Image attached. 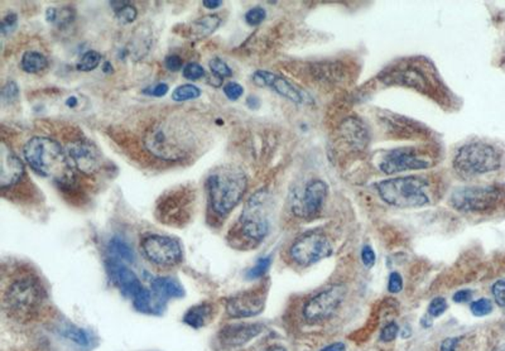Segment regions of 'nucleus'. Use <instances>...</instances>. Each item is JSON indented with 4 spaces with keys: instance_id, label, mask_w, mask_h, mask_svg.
Here are the masks:
<instances>
[{
    "instance_id": "39448f33",
    "label": "nucleus",
    "mask_w": 505,
    "mask_h": 351,
    "mask_svg": "<svg viewBox=\"0 0 505 351\" xmlns=\"http://www.w3.org/2000/svg\"><path fill=\"white\" fill-rule=\"evenodd\" d=\"M454 169L465 178L498 172L503 166V155L486 142H471L460 148L452 161Z\"/></svg>"
},
{
    "instance_id": "a211bd4d",
    "label": "nucleus",
    "mask_w": 505,
    "mask_h": 351,
    "mask_svg": "<svg viewBox=\"0 0 505 351\" xmlns=\"http://www.w3.org/2000/svg\"><path fill=\"white\" fill-rule=\"evenodd\" d=\"M24 164L19 157L14 153L7 143L1 142L0 146V186L6 191L19 182L24 176Z\"/></svg>"
},
{
    "instance_id": "dca6fc26",
    "label": "nucleus",
    "mask_w": 505,
    "mask_h": 351,
    "mask_svg": "<svg viewBox=\"0 0 505 351\" xmlns=\"http://www.w3.org/2000/svg\"><path fill=\"white\" fill-rule=\"evenodd\" d=\"M67 155L74 169L85 175H94L101 169V158L97 148L86 141L69 143Z\"/></svg>"
},
{
    "instance_id": "09e8293b",
    "label": "nucleus",
    "mask_w": 505,
    "mask_h": 351,
    "mask_svg": "<svg viewBox=\"0 0 505 351\" xmlns=\"http://www.w3.org/2000/svg\"><path fill=\"white\" fill-rule=\"evenodd\" d=\"M457 344H458V339L456 337H450L443 340L440 351H456Z\"/></svg>"
},
{
    "instance_id": "ddd939ff",
    "label": "nucleus",
    "mask_w": 505,
    "mask_h": 351,
    "mask_svg": "<svg viewBox=\"0 0 505 351\" xmlns=\"http://www.w3.org/2000/svg\"><path fill=\"white\" fill-rule=\"evenodd\" d=\"M346 296V287L336 284L312 297L304 307V316L310 323L324 321L333 316Z\"/></svg>"
},
{
    "instance_id": "4be33fe9",
    "label": "nucleus",
    "mask_w": 505,
    "mask_h": 351,
    "mask_svg": "<svg viewBox=\"0 0 505 351\" xmlns=\"http://www.w3.org/2000/svg\"><path fill=\"white\" fill-rule=\"evenodd\" d=\"M152 292L158 298H180L185 295L183 287L169 277H158L152 281Z\"/></svg>"
},
{
    "instance_id": "f03ea898",
    "label": "nucleus",
    "mask_w": 505,
    "mask_h": 351,
    "mask_svg": "<svg viewBox=\"0 0 505 351\" xmlns=\"http://www.w3.org/2000/svg\"><path fill=\"white\" fill-rule=\"evenodd\" d=\"M248 187L247 176L234 166L215 169L208 178V192L213 210L226 216L242 201Z\"/></svg>"
},
{
    "instance_id": "423d86ee",
    "label": "nucleus",
    "mask_w": 505,
    "mask_h": 351,
    "mask_svg": "<svg viewBox=\"0 0 505 351\" xmlns=\"http://www.w3.org/2000/svg\"><path fill=\"white\" fill-rule=\"evenodd\" d=\"M450 204L465 214H490L505 205L503 185L460 187L451 194Z\"/></svg>"
},
{
    "instance_id": "c85d7f7f",
    "label": "nucleus",
    "mask_w": 505,
    "mask_h": 351,
    "mask_svg": "<svg viewBox=\"0 0 505 351\" xmlns=\"http://www.w3.org/2000/svg\"><path fill=\"white\" fill-rule=\"evenodd\" d=\"M100 62H101V55L97 51L90 49V51L85 52L83 57L80 58V61L77 62V70L90 72V71L95 70Z\"/></svg>"
},
{
    "instance_id": "ea45409f",
    "label": "nucleus",
    "mask_w": 505,
    "mask_h": 351,
    "mask_svg": "<svg viewBox=\"0 0 505 351\" xmlns=\"http://www.w3.org/2000/svg\"><path fill=\"white\" fill-rule=\"evenodd\" d=\"M492 293L494 296L495 302L498 303L500 307L505 306V280H499L492 284Z\"/></svg>"
},
{
    "instance_id": "7ed1b4c3",
    "label": "nucleus",
    "mask_w": 505,
    "mask_h": 351,
    "mask_svg": "<svg viewBox=\"0 0 505 351\" xmlns=\"http://www.w3.org/2000/svg\"><path fill=\"white\" fill-rule=\"evenodd\" d=\"M146 147L163 161H181L192 151V134L182 123L165 120L147 132Z\"/></svg>"
},
{
    "instance_id": "c9c22d12",
    "label": "nucleus",
    "mask_w": 505,
    "mask_h": 351,
    "mask_svg": "<svg viewBox=\"0 0 505 351\" xmlns=\"http://www.w3.org/2000/svg\"><path fill=\"white\" fill-rule=\"evenodd\" d=\"M137 15H138L137 8L132 6L131 3H128L126 6H124V7L122 8L120 10L117 12V19H118L122 24H129V23H132V22L135 21Z\"/></svg>"
},
{
    "instance_id": "b1692460",
    "label": "nucleus",
    "mask_w": 505,
    "mask_h": 351,
    "mask_svg": "<svg viewBox=\"0 0 505 351\" xmlns=\"http://www.w3.org/2000/svg\"><path fill=\"white\" fill-rule=\"evenodd\" d=\"M222 19L216 15H205L199 18L191 24V32L196 38H205L208 35H213L216 29L220 27Z\"/></svg>"
},
{
    "instance_id": "aec40b11",
    "label": "nucleus",
    "mask_w": 505,
    "mask_h": 351,
    "mask_svg": "<svg viewBox=\"0 0 505 351\" xmlns=\"http://www.w3.org/2000/svg\"><path fill=\"white\" fill-rule=\"evenodd\" d=\"M381 81L387 85H401L407 87H413L415 90L427 92L429 84L427 78L421 71L415 69H401V70L388 71L383 74Z\"/></svg>"
},
{
    "instance_id": "49530a36",
    "label": "nucleus",
    "mask_w": 505,
    "mask_h": 351,
    "mask_svg": "<svg viewBox=\"0 0 505 351\" xmlns=\"http://www.w3.org/2000/svg\"><path fill=\"white\" fill-rule=\"evenodd\" d=\"M165 65H166L167 70L172 71V72L183 70L182 69L183 60L180 56H177V55H171V56L167 57Z\"/></svg>"
},
{
    "instance_id": "412c9836",
    "label": "nucleus",
    "mask_w": 505,
    "mask_h": 351,
    "mask_svg": "<svg viewBox=\"0 0 505 351\" xmlns=\"http://www.w3.org/2000/svg\"><path fill=\"white\" fill-rule=\"evenodd\" d=\"M341 132L344 134L346 141L350 144H353L354 147L364 148L369 141V135H367V129L364 127V124L359 119H346L341 127Z\"/></svg>"
},
{
    "instance_id": "79ce46f5",
    "label": "nucleus",
    "mask_w": 505,
    "mask_h": 351,
    "mask_svg": "<svg viewBox=\"0 0 505 351\" xmlns=\"http://www.w3.org/2000/svg\"><path fill=\"white\" fill-rule=\"evenodd\" d=\"M401 289H403V278L401 273L392 272L388 278V291L390 293H399Z\"/></svg>"
},
{
    "instance_id": "cd10ccee",
    "label": "nucleus",
    "mask_w": 505,
    "mask_h": 351,
    "mask_svg": "<svg viewBox=\"0 0 505 351\" xmlns=\"http://www.w3.org/2000/svg\"><path fill=\"white\" fill-rule=\"evenodd\" d=\"M201 96L200 87L196 85L185 84L176 87L172 92V100L176 103H183L190 100H196Z\"/></svg>"
},
{
    "instance_id": "4468645a",
    "label": "nucleus",
    "mask_w": 505,
    "mask_h": 351,
    "mask_svg": "<svg viewBox=\"0 0 505 351\" xmlns=\"http://www.w3.org/2000/svg\"><path fill=\"white\" fill-rule=\"evenodd\" d=\"M327 191V183L322 180H312L307 183L304 194L292 203V212L298 218L316 216L325 204Z\"/></svg>"
},
{
    "instance_id": "f704fd0d",
    "label": "nucleus",
    "mask_w": 505,
    "mask_h": 351,
    "mask_svg": "<svg viewBox=\"0 0 505 351\" xmlns=\"http://www.w3.org/2000/svg\"><path fill=\"white\" fill-rule=\"evenodd\" d=\"M265 17H267V12H265L264 8H251L245 15V22L251 27H256V26H259L260 23H263Z\"/></svg>"
},
{
    "instance_id": "603ef678",
    "label": "nucleus",
    "mask_w": 505,
    "mask_h": 351,
    "mask_svg": "<svg viewBox=\"0 0 505 351\" xmlns=\"http://www.w3.org/2000/svg\"><path fill=\"white\" fill-rule=\"evenodd\" d=\"M265 351H287V349L283 348L282 345H272V346H270V348H268V349Z\"/></svg>"
},
{
    "instance_id": "bb28decb",
    "label": "nucleus",
    "mask_w": 505,
    "mask_h": 351,
    "mask_svg": "<svg viewBox=\"0 0 505 351\" xmlns=\"http://www.w3.org/2000/svg\"><path fill=\"white\" fill-rule=\"evenodd\" d=\"M61 334L69 341L75 343L78 346H88L90 345V335L88 331L80 329L74 325H66L61 329Z\"/></svg>"
},
{
    "instance_id": "393cba45",
    "label": "nucleus",
    "mask_w": 505,
    "mask_h": 351,
    "mask_svg": "<svg viewBox=\"0 0 505 351\" xmlns=\"http://www.w3.org/2000/svg\"><path fill=\"white\" fill-rule=\"evenodd\" d=\"M22 70L27 74H40L49 67V60L35 51H27L21 60Z\"/></svg>"
},
{
    "instance_id": "a878e982",
    "label": "nucleus",
    "mask_w": 505,
    "mask_h": 351,
    "mask_svg": "<svg viewBox=\"0 0 505 351\" xmlns=\"http://www.w3.org/2000/svg\"><path fill=\"white\" fill-rule=\"evenodd\" d=\"M108 249H109V253L111 254V258H114V259L126 262V263H133L135 260V254L133 252L132 246L124 240L118 239V238L110 240Z\"/></svg>"
},
{
    "instance_id": "de8ad7c7",
    "label": "nucleus",
    "mask_w": 505,
    "mask_h": 351,
    "mask_svg": "<svg viewBox=\"0 0 505 351\" xmlns=\"http://www.w3.org/2000/svg\"><path fill=\"white\" fill-rule=\"evenodd\" d=\"M452 298H454V302H469V301H471V298H472V292L469 291V289H461V291H457Z\"/></svg>"
},
{
    "instance_id": "f257e3e1",
    "label": "nucleus",
    "mask_w": 505,
    "mask_h": 351,
    "mask_svg": "<svg viewBox=\"0 0 505 351\" xmlns=\"http://www.w3.org/2000/svg\"><path fill=\"white\" fill-rule=\"evenodd\" d=\"M23 153L28 164L40 175L63 187L74 182V167L67 152L58 142L47 137H35L26 143Z\"/></svg>"
},
{
    "instance_id": "72a5a7b5",
    "label": "nucleus",
    "mask_w": 505,
    "mask_h": 351,
    "mask_svg": "<svg viewBox=\"0 0 505 351\" xmlns=\"http://www.w3.org/2000/svg\"><path fill=\"white\" fill-rule=\"evenodd\" d=\"M182 75L187 80L197 81V80H200V78L205 76V70H204V67L201 65L196 64V62H191V64H187L183 67Z\"/></svg>"
},
{
    "instance_id": "864d4df0",
    "label": "nucleus",
    "mask_w": 505,
    "mask_h": 351,
    "mask_svg": "<svg viewBox=\"0 0 505 351\" xmlns=\"http://www.w3.org/2000/svg\"><path fill=\"white\" fill-rule=\"evenodd\" d=\"M494 351H505V344L499 345V346H497V348L494 349Z\"/></svg>"
},
{
    "instance_id": "473e14b6",
    "label": "nucleus",
    "mask_w": 505,
    "mask_h": 351,
    "mask_svg": "<svg viewBox=\"0 0 505 351\" xmlns=\"http://www.w3.org/2000/svg\"><path fill=\"white\" fill-rule=\"evenodd\" d=\"M470 309L474 316H488L489 314H492V303L489 298H479L471 303Z\"/></svg>"
},
{
    "instance_id": "3c124183",
    "label": "nucleus",
    "mask_w": 505,
    "mask_h": 351,
    "mask_svg": "<svg viewBox=\"0 0 505 351\" xmlns=\"http://www.w3.org/2000/svg\"><path fill=\"white\" fill-rule=\"evenodd\" d=\"M202 6L208 8V9H217V8L222 7V1H219V0H210V1H204Z\"/></svg>"
},
{
    "instance_id": "0eeeda50",
    "label": "nucleus",
    "mask_w": 505,
    "mask_h": 351,
    "mask_svg": "<svg viewBox=\"0 0 505 351\" xmlns=\"http://www.w3.org/2000/svg\"><path fill=\"white\" fill-rule=\"evenodd\" d=\"M43 291L41 284L31 277L15 280L4 293V305L15 316H29L41 306Z\"/></svg>"
},
{
    "instance_id": "f3484780",
    "label": "nucleus",
    "mask_w": 505,
    "mask_h": 351,
    "mask_svg": "<svg viewBox=\"0 0 505 351\" xmlns=\"http://www.w3.org/2000/svg\"><path fill=\"white\" fill-rule=\"evenodd\" d=\"M253 83L262 86L270 87L273 92H277L281 96L290 100L296 104H302L305 101L304 94L298 90L295 85L291 84L288 80L273 74L270 71L258 70L253 74Z\"/></svg>"
},
{
    "instance_id": "6ab92c4d",
    "label": "nucleus",
    "mask_w": 505,
    "mask_h": 351,
    "mask_svg": "<svg viewBox=\"0 0 505 351\" xmlns=\"http://www.w3.org/2000/svg\"><path fill=\"white\" fill-rule=\"evenodd\" d=\"M263 330V325L260 323H235L222 329L219 332V339L222 344L240 346L259 336Z\"/></svg>"
},
{
    "instance_id": "5701e85b",
    "label": "nucleus",
    "mask_w": 505,
    "mask_h": 351,
    "mask_svg": "<svg viewBox=\"0 0 505 351\" xmlns=\"http://www.w3.org/2000/svg\"><path fill=\"white\" fill-rule=\"evenodd\" d=\"M213 315H214L213 305L208 302L200 303L187 311L186 315L183 317V323L194 329H200L208 325Z\"/></svg>"
},
{
    "instance_id": "9b49d317",
    "label": "nucleus",
    "mask_w": 505,
    "mask_h": 351,
    "mask_svg": "<svg viewBox=\"0 0 505 351\" xmlns=\"http://www.w3.org/2000/svg\"><path fill=\"white\" fill-rule=\"evenodd\" d=\"M140 248L147 259L162 267L176 266L183 257L182 246L177 240L160 234H152L146 237L142 240Z\"/></svg>"
},
{
    "instance_id": "8fccbe9b",
    "label": "nucleus",
    "mask_w": 505,
    "mask_h": 351,
    "mask_svg": "<svg viewBox=\"0 0 505 351\" xmlns=\"http://www.w3.org/2000/svg\"><path fill=\"white\" fill-rule=\"evenodd\" d=\"M321 351H346V345L344 343H333L326 346Z\"/></svg>"
},
{
    "instance_id": "c756f323",
    "label": "nucleus",
    "mask_w": 505,
    "mask_h": 351,
    "mask_svg": "<svg viewBox=\"0 0 505 351\" xmlns=\"http://www.w3.org/2000/svg\"><path fill=\"white\" fill-rule=\"evenodd\" d=\"M46 18L51 23L63 26V24H67V23L72 21V10L69 8H63L61 10H58L56 8H49V9H47Z\"/></svg>"
},
{
    "instance_id": "2eb2a0df",
    "label": "nucleus",
    "mask_w": 505,
    "mask_h": 351,
    "mask_svg": "<svg viewBox=\"0 0 505 351\" xmlns=\"http://www.w3.org/2000/svg\"><path fill=\"white\" fill-rule=\"evenodd\" d=\"M265 291L254 289L233 296L226 302V312L233 318H248L263 312Z\"/></svg>"
},
{
    "instance_id": "9d476101",
    "label": "nucleus",
    "mask_w": 505,
    "mask_h": 351,
    "mask_svg": "<svg viewBox=\"0 0 505 351\" xmlns=\"http://www.w3.org/2000/svg\"><path fill=\"white\" fill-rule=\"evenodd\" d=\"M264 192H258L254 196L250 197L240 219L239 232H242L245 239L251 243H260L270 232V223L264 215Z\"/></svg>"
},
{
    "instance_id": "e433bc0d",
    "label": "nucleus",
    "mask_w": 505,
    "mask_h": 351,
    "mask_svg": "<svg viewBox=\"0 0 505 351\" xmlns=\"http://www.w3.org/2000/svg\"><path fill=\"white\" fill-rule=\"evenodd\" d=\"M446 309H447V302H446V300H445L443 297H436V298H433V300L431 301V303H429L427 312H429V316L440 317L442 316Z\"/></svg>"
},
{
    "instance_id": "6e6552de",
    "label": "nucleus",
    "mask_w": 505,
    "mask_h": 351,
    "mask_svg": "<svg viewBox=\"0 0 505 351\" xmlns=\"http://www.w3.org/2000/svg\"><path fill=\"white\" fill-rule=\"evenodd\" d=\"M106 264H108V272L110 274L111 280L125 296L132 298L134 306L143 312L151 309L152 295L142 284L137 274L134 273L131 268L126 267L124 262H120L114 258L108 259Z\"/></svg>"
},
{
    "instance_id": "58836bf2",
    "label": "nucleus",
    "mask_w": 505,
    "mask_h": 351,
    "mask_svg": "<svg viewBox=\"0 0 505 351\" xmlns=\"http://www.w3.org/2000/svg\"><path fill=\"white\" fill-rule=\"evenodd\" d=\"M222 92H224L225 96L229 100L235 101L238 99L242 98V94H244V87H242V85L238 84V83L230 81V83H228V84L222 87Z\"/></svg>"
},
{
    "instance_id": "c03bdc74",
    "label": "nucleus",
    "mask_w": 505,
    "mask_h": 351,
    "mask_svg": "<svg viewBox=\"0 0 505 351\" xmlns=\"http://www.w3.org/2000/svg\"><path fill=\"white\" fill-rule=\"evenodd\" d=\"M17 19H18V17L14 13H9V15H6L4 19L1 22V33L7 35L9 32H12L17 26Z\"/></svg>"
},
{
    "instance_id": "a19ab883",
    "label": "nucleus",
    "mask_w": 505,
    "mask_h": 351,
    "mask_svg": "<svg viewBox=\"0 0 505 351\" xmlns=\"http://www.w3.org/2000/svg\"><path fill=\"white\" fill-rule=\"evenodd\" d=\"M399 334V327L395 323H388L381 332V340L384 343H392L395 341Z\"/></svg>"
},
{
    "instance_id": "4c0bfd02",
    "label": "nucleus",
    "mask_w": 505,
    "mask_h": 351,
    "mask_svg": "<svg viewBox=\"0 0 505 351\" xmlns=\"http://www.w3.org/2000/svg\"><path fill=\"white\" fill-rule=\"evenodd\" d=\"M19 95V89L14 81H8L1 90V99L4 103H13Z\"/></svg>"
},
{
    "instance_id": "7c9ffc66",
    "label": "nucleus",
    "mask_w": 505,
    "mask_h": 351,
    "mask_svg": "<svg viewBox=\"0 0 505 351\" xmlns=\"http://www.w3.org/2000/svg\"><path fill=\"white\" fill-rule=\"evenodd\" d=\"M208 66H210L211 72L217 78H222H222H230L233 75V70L230 69V66L225 61H222V58H217V57L213 58Z\"/></svg>"
},
{
    "instance_id": "f8f14e48",
    "label": "nucleus",
    "mask_w": 505,
    "mask_h": 351,
    "mask_svg": "<svg viewBox=\"0 0 505 351\" xmlns=\"http://www.w3.org/2000/svg\"><path fill=\"white\" fill-rule=\"evenodd\" d=\"M433 166L432 158L415 148L393 149L381 160L379 169L386 175H395L406 171H420L431 169Z\"/></svg>"
},
{
    "instance_id": "37998d69",
    "label": "nucleus",
    "mask_w": 505,
    "mask_h": 351,
    "mask_svg": "<svg viewBox=\"0 0 505 351\" xmlns=\"http://www.w3.org/2000/svg\"><path fill=\"white\" fill-rule=\"evenodd\" d=\"M375 252L372 246H365L361 250V262L367 268L373 267L375 264Z\"/></svg>"
},
{
    "instance_id": "1a4fd4ad",
    "label": "nucleus",
    "mask_w": 505,
    "mask_h": 351,
    "mask_svg": "<svg viewBox=\"0 0 505 351\" xmlns=\"http://www.w3.org/2000/svg\"><path fill=\"white\" fill-rule=\"evenodd\" d=\"M333 253L331 241L322 232H307L298 238L290 249L292 260L302 267H308Z\"/></svg>"
},
{
    "instance_id": "2f4dec72",
    "label": "nucleus",
    "mask_w": 505,
    "mask_h": 351,
    "mask_svg": "<svg viewBox=\"0 0 505 351\" xmlns=\"http://www.w3.org/2000/svg\"><path fill=\"white\" fill-rule=\"evenodd\" d=\"M272 264V258L270 257H263L260 259H258L256 263V266L249 269V272L247 273V277L249 280H258V278H262L264 274L268 272V269L270 268Z\"/></svg>"
},
{
    "instance_id": "20e7f679",
    "label": "nucleus",
    "mask_w": 505,
    "mask_h": 351,
    "mask_svg": "<svg viewBox=\"0 0 505 351\" xmlns=\"http://www.w3.org/2000/svg\"><path fill=\"white\" fill-rule=\"evenodd\" d=\"M378 195L386 204L398 209L423 207L431 203L429 181L422 176H404L375 183Z\"/></svg>"
},
{
    "instance_id": "a18cd8bd",
    "label": "nucleus",
    "mask_w": 505,
    "mask_h": 351,
    "mask_svg": "<svg viewBox=\"0 0 505 351\" xmlns=\"http://www.w3.org/2000/svg\"><path fill=\"white\" fill-rule=\"evenodd\" d=\"M168 90H169L168 85L165 84V83H160V84L154 85L153 87L144 90V94L149 95V96H154V98H162V96L166 95Z\"/></svg>"
}]
</instances>
